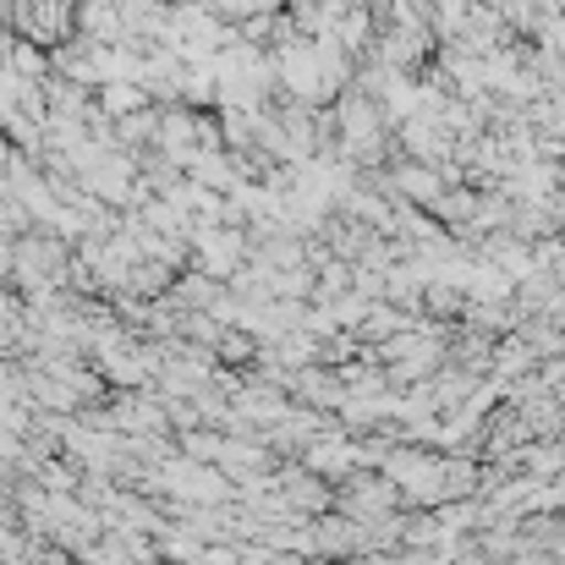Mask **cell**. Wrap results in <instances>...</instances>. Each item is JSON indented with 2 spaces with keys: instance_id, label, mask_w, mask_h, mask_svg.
<instances>
[{
  "instance_id": "6da1fadb",
  "label": "cell",
  "mask_w": 565,
  "mask_h": 565,
  "mask_svg": "<svg viewBox=\"0 0 565 565\" xmlns=\"http://www.w3.org/2000/svg\"><path fill=\"white\" fill-rule=\"evenodd\" d=\"M77 0H11V17H6V33L11 39H28L39 44L44 55L66 50L77 39Z\"/></svg>"
}]
</instances>
